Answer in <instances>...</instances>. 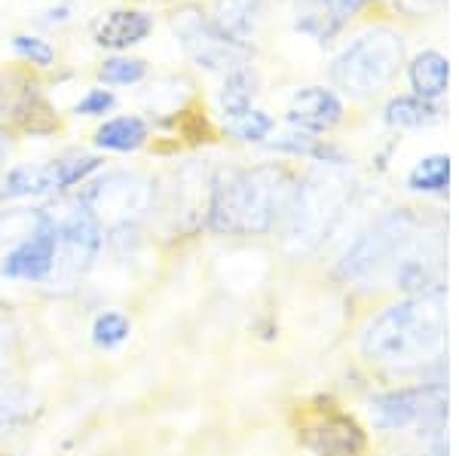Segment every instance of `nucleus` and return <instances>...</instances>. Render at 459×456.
<instances>
[{
	"instance_id": "4",
	"label": "nucleus",
	"mask_w": 459,
	"mask_h": 456,
	"mask_svg": "<svg viewBox=\"0 0 459 456\" xmlns=\"http://www.w3.org/2000/svg\"><path fill=\"white\" fill-rule=\"evenodd\" d=\"M426 227V220L413 209H389L380 218L371 220L368 230H361L346 254L340 257L337 273L346 282L365 285V288H380L389 285L395 276L398 263L407 254L411 242Z\"/></svg>"
},
{
	"instance_id": "19",
	"label": "nucleus",
	"mask_w": 459,
	"mask_h": 456,
	"mask_svg": "<svg viewBox=\"0 0 459 456\" xmlns=\"http://www.w3.org/2000/svg\"><path fill=\"white\" fill-rule=\"evenodd\" d=\"M441 120V108L420 95H395L386 105V123L395 129H423Z\"/></svg>"
},
{
	"instance_id": "11",
	"label": "nucleus",
	"mask_w": 459,
	"mask_h": 456,
	"mask_svg": "<svg viewBox=\"0 0 459 456\" xmlns=\"http://www.w3.org/2000/svg\"><path fill=\"white\" fill-rule=\"evenodd\" d=\"M56 261V237L53 227L37 237L19 242L6 252L4 263H0V273L6 279H25V282H47L49 270Z\"/></svg>"
},
{
	"instance_id": "15",
	"label": "nucleus",
	"mask_w": 459,
	"mask_h": 456,
	"mask_svg": "<svg viewBox=\"0 0 459 456\" xmlns=\"http://www.w3.org/2000/svg\"><path fill=\"white\" fill-rule=\"evenodd\" d=\"M264 16V0H214L212 25L236 43H248Z\"/></svg>"
},
{
	"instance_id": "20",
	"label": "nucleus",
	"mask_w": 459,
	"mask_h": 456,
	"mask_svg": "<svg viewBox=\"0 0 459 456\" xmlns=\"http://www.w3.org/2000/svg\"><path fill=\"white\" fill-rule=\"evenodd\" d=\"M450 187V157L447 153H432L423 157L407 172V190L420 196H444Z\"/></svg>"
},
{
	"instance_id": "18",
	"label": "nucleus",
	"mask_w": 459,
	"mask_h": 456,
	"mask_svg": "<svg viewBox=\"0 0 459 456\" xmlns=\"http://www.w3.org/2000/svg\"><path fill=\"white\" fill-rule=\"evenodd\" d=\"M257 86H261V80H257V71L251 68L248 62L227 71L224 90H221V108H224V114L230 120L248 114L251 101H255V95H257Z\"/></svg>"
},
{
	"instance_id": "28",
	"label": "nucleus",
	"mask_w": 459,
	"mask_h": 456,
	"mask_svg": "<svg viewBox=\"0 0 459 456\" xmlns=\"http://www.w3.org/2000/svg\"><path fill=\"white\" fill-rule=\"evenodd\" d=\"M322 4H325V10H328V16L334 19V25L343 28L346 22H350L361 6L371 4V0H322Z\"/></svg>"
},
{
	"instance_id": "9",
	"label": "nucleus",
	"mask_w": 459,
	"mask_h": 456,
	"mask_svg": "<svg viewBox=\"0 0 459 456\" xmlns=\"http://www.w3.org/2000/svg\"><path fill=\"white\" fill-rule=\"evenodd\" d=\"M0 120L28 135H49L58 129L53 105L28 71H0Z\"/></svg>"
},
{
	"instance_id": "2",
	"label": "nucleus",
	"mask_w": 459,
	"mask_h": 456,
	"mask_svg": "<svg viewBox=\"0 0 459 456\" xmlns=\"http://www.w3.org/2000/svg\"><path fill=\"white\" fill-rule=\"evenodd\" d=\"M294 194L298 178L279 163L218 168L212 175L205 227L218 237H266L285 224Z\"/></svg>"
},
{
	"instance_id": "25",
	"label": "nucleus",
	"mask_w": 459,
	"mask_h": 456,
	"mask_svg": "<svg viewBox=\"0 0 459 456\" xmlns=\"http://www.w3.org/2000/svg\"><path fill=\"white\" fill-rule=\"evenodd\" d=\"M144 73H147V65L142 62V58L114 56L99 68V80L108 86H135L144 80Z\"/></svg>"
},
{
	"instance_id": "5",
	"label": "nucleus",
	"mask_w": 459,
	"mask_h": 456,
	"mask_svg": "<svg viewBox=\"0 0 459 456\" xmlns=\"http://www.w3.org/2000/svg\"><path fill=\"white\" fill-rule=\"evenodd\" d=\"M404 62V40L392 28H374V31L355 37L331 65V80L337 90L350 99H371L392 83Z\"/></svg>"
},
{
	"instance_id": "26",
	"label": "nucleus",
	"mask_w": 459,
	"mask_h": 456,
	"mask_svg": "<svg viewBox=\"0 0 459 456\" xmlns=\"http://www.w3.org/2000/svg\"><path fill=\"white\" fill-rule=\"evenodd\" d=\"M13 49L19 53V58L31 62L34 68H49L56 62V49L49 47L43 37H34V34H16L13 37Z\"/></svg>"
},
{
	"instance_id": "12",
	"label": "nucleus",
	"mask_w": 459,
	"mask_h": 456,
	"mask_svg": "<svg viewBox=\"0 0 459 456\" xmlns=\"http://www.w3.org/2000/svg\"><path fill=\"white\" fill-rule=\"evenodd\" d=\"M340 120H343V101L331 90H322V86L300 90L291 99V108H288V123L300 132H309V135L334 129Z\"/></svg>"
},
{
	"instance_id": "22",
	"label": "nucleus",
	"mask_w": 459,
	"mask_h": 456,
	"mask_svg": "<svg viewBox=\"0 0 459 456\" xmlns=\"http://www.w3.org/2000/svg\"><path fill=\"white\" fill-rule=\"evenodd\" d=\"M132 334V322L129 315L117 313V310H108L101 313L99 319L92 322V343L99 349H117L129 340Z\"/></svg>"
},
{
	"instance_id": "10",
	"label": "nucleus",
	"mask_w": 459,
	"mask_h": 456,
	"mask_svg": "<svg viewBox=\"0 0 459 456\" xmlns=\"http://www.w3.org/2000/svg\"><path fill=\"white\" fill-rule=\"evenodd\" d=\"M300 441L316 456H361L368 451V432L343 410H322L300 429Z\"/></svg>"
},
{
	"instance_id": "3",
	"label": "nucleus",
	"mask_w": 459,
	"mask_h": 456,
	"mask_svg": "<svg viewBox=\"0 0 459 456\" xmlns=\"http://www.w3.org/2000/svg\"><path fill=\"white\" fill-rule=\"evenodd\" d=\"M355 194V178L346 166H318L298 181V194L282 224L288 254H313L334 233Z\"/></svg>"
},
{
	"instance_id": "6",
	"label": "nucleus",
	"mask_w": 459,
	"mask_h": 456,
	"mask_svg": "<svg viewBox=\"0 0 459 456\" xmlns=\"http://www.w3.org/2000/svg\"><path fill=\"white\" fill-rule=\"evenodd\" d=\"M49 218H53L56 261L47 276V285L74 288V282L92 270L95 257L105 245V227L80 196L62 200L58 209H49Z\"/></svg>"
},
{
	"instance_id": "21",
	"label": "nucleus",
	"mask_w": 459,
	"mask_h": 456,
	"mask_svg": "<svg viewBox=\"0 0 459 456\" xmlns=\"http://www.w3.org/2000/svg\"><path fill=\"white\" fill-rule=\"evenodd\" d=\"M53 218L49 209H4L0 211V242H19L37 237V233L49 230Z\"/></svg>"
},
{
	"instance_id": "27",
	"label": "nucleus",
	"mask_w": 459,
	"mask_h": 456,
	"mask_svg": "<svg viewBox=\"0 0 459 456\" xmlns=\"http://www.w3.org/2000/svg\"><path fill=\"white\" fill-rule=\"evenodd\" d=\"M114 105H117V99L110 90H89L83 99L74 105V114L77 116H105Z\"/></svg>"
},
{
	"instance_id": "14",
	"label": "nucleus",
	"mask_w": 459,
	"mask_h": 456,
	"mask_svg": "<svg viewBox=\"0 0 459 456\" xmlns=\"http://www.w3.org/2000/svg\"><path fill=\"white\" fill-rule=\"evenodd\" d=\"M62 194L58 168L53 163H25L13 166L0 181V200H28V196H53Z\"/></svg>"
},
{
	"instance_id": "17",
	"label": "nucleus",
	"mask_w": 459,
	"mask_h": 456,
	"mask_svg": "<svg viewBox=\"0 0 459 456\" xmlns=\"http://www.w3.org/2000/svg\"><path fill=\"white\" fill-rule=\"evenodd\" d=\"M447 77H450V68H447V58H444L438 49H426L413 58L411 65V86H413V95L420 99H441L447 92Z\"/></svg>"
},
{
	"instance_id": "1",
	"label": "nucleus",
	"mask_w": 459,
	"mask_h": 456,
	"mask_svg": "<svg viewBox=\"0 0 459 456\" xmlns=\"http://www.w3.org/2000/svg\"><path fill=\"white\" fill-rule=\"evenodd\" d=\"M359 349L395 377L447 383V288L402 294L365 322Z\"/></svg>"
},
{
	"instance_id": "7",
	"label": "nucleus",
	"mask_w": 459,
	"mask_h": 456,
	"mask_svg": "<svg viewBox=\"0 0 459 456\" xmlns=\"http://www.w3.org/2000/svg\"><path fill=\"white\" fill-rule=\"evenodd\" d=\"M80 200L89 205L101 227L110 230H138V220L153 211V181L138 172H108L80 190Z\"/></svg>"
},
{
	"instance_id": "23",
	"label": "nucleus",
	"mask_w": 459,
	"mask_h": 456,
	"mask_svg": "<svg viewBox=\"0 0 459 456\" xmlns=\"http://www.w3.org/2000/svg\"><path fill=\"white\" fill-rule=\"evenodd\" d=\"M56 168H58V184H62V190H68V187L83 184L92 172H99L101 157H95V153H83V151H74V153L58 157Z\"/></svg>"
},
{
	"instance_id": "24",
	"label": "nucleus",
	"mask_w": 459,
	"mask_h": 456,
	"mask_svg": "<svg viewBox=\"0 0 459 456\" xmlns=\"http://www.w3.org/2000/svg\"><path fill=\"white\" fill-rule=\"evenodd\" d=\"M273 126H276V123H273V116L266 114V110L251 108L248 114L233 116L227 129H230V135L239 138V142H246V144H264L266 138H270Z\"/></svg>"
},
{
	"instance_id": "8",
	"label": "nucleus",
	"mask_w": 459,
	"mask_h": 456,
	"mask_svg": "<svg viewBox=\"0 0 459 456\" xmlns=\"http://www.w3.org/2000/svg\"><path fill=\"white\" fill-rule=\"evenodd\" d=\"M172 31L178 34V43L190 62L205 71H230L236 65H246V58L251 56L248 43H236L227 34H221L212 25V19L196 6H184V10L172 13Z\"/></svg>"
},
{
	"instance_id": "16",
	"label": "nucleus",
	"mask_w": 459,
	"mask_h": 456,
	"mask_svg": "<svg viewBox=\"0 0 459 456\" xmlns=\"http://www.w3.org/2000/svg\"><path fill=\"white\" fill-rule=\"evenodd\" d=\"M147 138H151V129H147V123L142 116H114V120L101 123L99 129H95V147H101V151H110V153H135L138 147L147 144Z\"/></svg>"
},
{
	"instance_id": "13",
	"label": "nucleus",
	"mask_w": 459,
	"mask_h": 456,
	"mask_svg": "<svg viewBox=\"0 0 459 456\" xmlns=\"http://www.w3.org/2000/svg\"><path fill=\"white\" fill-rule=\"evenodd\" d=\"M153 31V16L144 10H114L95 28V43L105 49H129L138 47Z\"/></svg>"
}]
</instances>
